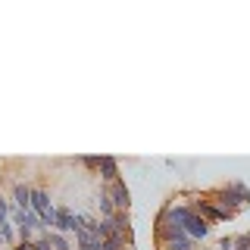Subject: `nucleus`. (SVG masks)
I'll list each match as a JSON object with an SVG mask.
<instances>
[{"mask_svg":"<svg viewBox=\"0 0 250 250\" xmlns=\"http://www.w3.org/2000/svg\"><path fill=\"white\" fill-rule=\"evenodd\" d=\"M209 200L216 203V207H222V209H229L231 216H238L241 209L250 203V188L244 182H225L222 188H216V191H209L207 194Z\"/></svg>","mask_w":250,"mask_h":250,"instance_id":"obj_1","label":"nucleus"},{"mask_svg":"<svg viewBox=\"0 0 250 250\" xmlns=\"http://www.w3.org/2000/svg\"><path fill=\"white\" fill-rule=\"evenodd\" d=\"M234 250H250V238H247V234H238V238H234Z\"/></svg>","mask_w":250,"mask_h":250,"instance_id":"obj_17","label":"nucleus"},{"mask_svg":"<svg viewBox=\"0 0 250 250\" xmlns=\"http://www.w3.org/2000/svg\"><path fill=\"white\" fill-rule=\"evenodd\" d=\"M175 213L182 216V225H185V234H188V238H194L197 244H200V241H207V234H209V222L191 207V203H175Z\"/></svg>","mask_w":250,"mask_h":250,"instance_id":"obj_2","label":"nucleus"},{"mask_svg":"<svg viewBox=\"0 0 250 250\" xmlns=\"http://www.w3.org/2000/svg\"><path fill=\"white\" fill-rule=\"evenodd\" d=\"M97 175H100V185H113V182H119V178H122V172H119V160H116V156H109V153H104V156H100V169H97Z\"/></svg>","mask_w":250,"mask_h":250,"instance_id":"obj_6","label":"nucleus"},{"mask_svg":"<svg viewBox=\"0 0 250 250\" xmlns=\"http://www.w3.org/2000/svg\"><path fill=\"white\" fill-rule=\"evenodd\" d=\"M50 244H53V250H75L72 238H69V234H60V231H50Z\"/></svg>","mask_w":250,"mask_h":250,"instance_id":"obj_12","label":"nucleus"},{"mask_svg":"<svg viewBox=\"0 0 250 250\" xmlns=\"http://www.w3.org/2000/svg\"><path fill=\"white\" fill-rule=\"evenodd\" d=\"M97 207H100V219H113L116 213H119V209L113 207V200H109V194L104 191V188H100V194H97Z\"/></svg>","mask_w":250,"mask_h":250,"instance_id":"obj_10","label":"nucleus"},{"mask_svg":"<svg viewBox=\"0 0 250 250\" xmlns=\"http://www.w3.org/2000/svg\"><path fill=\"white\" fill-rule=\"evenodd\" d=\"M35 250H53V244H50V231H44V234H38V238H35Z\"/></svg>","mask_w":250,"mask_h":250,"instance_id":"obj_16","label":"nucleus"},{"mask_svg":"<svg viewBox=\"0 0 250 250\" xmlns=\"http://www.w3.org/2000/svg\"><path fill=\"white\" fill-rule=\"evenodd\" d=\"M6 222H10V200L0 194V229H3Z\"/></svg>","mask_w":250,"mask_h":250,"instance_id":"obj_15","label":"nucleus"},{"mask_svg":"<svg viewBox=\"0 0 250 250\" xmlns=\"http://www.w3.org/2000/svg\"><path fill=\"white\" fill-rule=\"evenodd\" d=\"M191 207H194V209H197V213H200L203 219H207V222H209V225H216V222H231V219H234V216L229 213V209H222V207H216V203H213V200H209V197H207V194H197V197H194V200H191Z\"/></svg>","mask_w":250,"mask_h":250,"instance_id":"obj_3","label":"nucleus"},{"mask_svg":"<svg viewBox=\"0 0 250 250\" xmlns=\"http://www.w3.org/2000/svg\"><path fill=\"white\" fill-rule=\"evenodd\" d=\"M10 203L13 207H19V209H31V185H25V182H16L13 185V191H10Z\"/></svg>","mask_w":250,"mask_h":250,"instance_id":"obj_9","label":"nucleus"},{"mask_svg":"<svg viewBox=\"0 0 250 250\" xmlns=\"http://www.w3.org/2000/svg\"><path fill=\"white\" fill-rule=\"evenodd\" d=\"M6 250H16V247H6Z\"/></svg>","mask_w":250,"mask_h":250,"instance_id":"obj_20","label":"nucleus"},{"mask_svg":"<svg viewBox=\"0 0 250 250\" xmlns=\"http://www.w3.org/2000/svg\"><path fill=\"white\" fill-rule=\"evenodd\" d=\"M100 188L109 194V200H113L116 209H122V213L131 209V191H128V185H125V178H119V182H113V185H100Z\"/></svg>","mask_w":250,"mask_h":250,"instance_id":"obj_4","label":"nucleus"},{"mask_svg":"<svg viewBox=\"0 0 250 250\" xmlns=\"http://www.w3.org/2000/svg\"><path fill=\"white\" fill-rule=\"evenodd\" d=\"M197 250H207V247H197Z\"/></svg>","mask_w":250,"mask_h":250,"instance_id":"obj_19","label":"nucleus"},{"mask_svg":"<svg viewBox=\"0 0 250 250\" xmlns=\"http://www.w3.org/2000/svg\"><path fill=\"white\" fill-rule=\"evenodd\" d=\"M53 207H57V203H53L50 191H47V188H38V185H31V209H35L38 216H47Z\"/></svg>","mask_w":250,"mask_h":250,"instance_id":"obj_7","label":"nucleus"},{"mask_svg":"<svg viewBox=\"0 0 250 250\" xmlns=\"http://www.w3.org/2000/svg\"><path fill=\"white\" fill-rule=\"evenodd\" d=\"M104 250H131V247L125 244V238L116 231V234H109V238H104Z\"/></svg>","mask_w":250,"mask_h":250,"instance_id":"obj_13","label":"nucleus"},{"mask_svg":"<svg viewBox=\"0 0 250 250\" xmlns=\"http://www.w3.org/2000/svg\"><path fill=\"white\" fill-rule=\"evenodd\" d=\"M78 229H82V222H78V213H75V209L57 207V229H53V231H60V234H75Z\"/></svg>","mask_w":250,"mask_h":250,"instance_id":"obj_5","label":"nucleus"},{"mask_svg":"<svg viewBox=\"0 0 250 250\" xmlns=\"http://www.w3.org/2000/svg\"><path fill=\"white\" fill-rule=\"evenodd\" d=\"M113 225H116V231L125 238V244L135 247V225H131V213H122V209H119V213L113 216Z\"/></svg>","mask_w":250,"mask_h":250,"instance_id":"obj_8","label":"nucleus"},{"mask_svg":"<svg viewBox=\"0 0 250 250\" xmlns=\"http://www.w3.org/2000/svg\"><path fill=\"white\" fill-rule=\"evenodd\" d=\"M160 250H197L200 244L194 238H178V241H169V244H156Z\"/></svg>","mask_w":250,"mask_h":250,"instance_id":"obj_11","label":"nucleus"},{"mask_svg":"<svg viewBox=\"0 0 250 250\" xmlns=\"http://www.w3.org/2000/svg\"><path fill=\"white\" fill-rule=\"evenodd\" d=\"M216 250H234V238H231V234H225V238L216 244Z\"/></svg>","mask_w":250,"mask_h":250,"instance_id":"obj_18","label":"nucleus"},{"mask_svg":"<svg viewBox=\"0 0 250 250\" xmlns=\"http://www.w3.org/2000/svg\"><path fill=\"white\" fill-rule=\"evenodd\" d=\"M78 166H84V169H88V172H97L100 169V156H78Z\"/></svg>","mask_w":250,"mask_h":250,"instance_id":"obj_14","label":"nucleus"}]
</instances>
